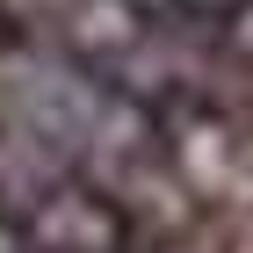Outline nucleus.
I'll use <instances>...</instances> for the list:
<instances>
[{"mask_svg": "<svg viewBox=\"0 0 253 253\" xmlns=\"http://www.w3.org/2000/svg\"><path fill=\"white\" fill-rule=\"evenodd\" d=\"M22 239L37 253H123L130 246V224L94 188H51L37 210H22Z\"/></svg>", "mask_w": 253, "mask_h": 253, "instance_id": "nucleus-1", "label": "nucleus"}]
</instances>
